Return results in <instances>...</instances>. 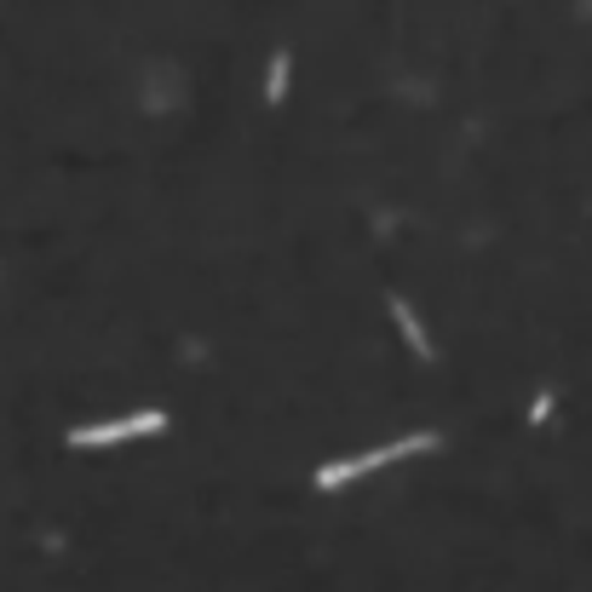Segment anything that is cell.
Returning a JSON list of instances; mask_svg holds the SVG:
<instances>
[{"label": "cell", "mask_w": 592, "mask_h": 592, "mask_svg": "<svg viewBox=\"0 0 592 592\" xmlns=\"http://www.w3.org/2000/svg\"><path fill=\"white\" fill-rule=\"evenodd\" d=\"M431 449H443V437H437V431H408V437H397V443H380L369 454H346V460L317 467V489L328 495V489H346L357 478H374L380 467H397V460H415V454H431Z\"/></svg>", "instance_id": "6da1fadb"}, {"label": "cell", "mask_w": 592, "mask_h": 592, "mask_svg": "<svg viewBox=\"0 0 592 592\" xmlns=\"http://www.w3.org/2000/svg\"><path fill=\"white\" fill-rule=\"evenodd\" d=\"M162 426H167L162 408H139V415H127V420L75 426L69 431V449H116V443H133V437H150V431H162Z\"/></svg>", "instance_id": "7a4b0ae2"}, {"label": "cell", "mask_w": 592, "mask_h": 592, "mask_svg": "<svg viewBox=\"0 0 592 592\" xmlns=\"http://www.w3.org/2000/svg\"><path fill=\"white\" fill-rule=\"evenodd\" d=\"M392 322L403 328L408 351H415L420 363H431V340H426V328H420V317H415V305H408V299H397V294H392Z\"/></svg>", "instance_id": "3957f363"}, {"label": "cell", "mask_w": 592, "mask_h": 592, "mask_svg": "<svg viewBox=\"0 0 592 592\" xmlns=\"http://www.w3.org/2000/svg\"><path fill=\"white\" fill-rule=\"evenodd\" d=\"M288 81H294V53L282 46V53H271V69H265V105L271 110L288 98Z\"/></svg>", "instance_id": "277c9868"}]
</instances>
